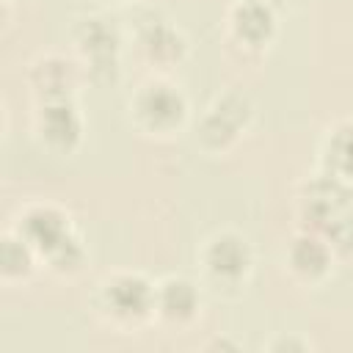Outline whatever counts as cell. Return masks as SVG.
<instances>
[{
  "mask_svg": "<svg viewBox=\"0 0 353 353\" xmlns=\"http://www.w3.org/2000/svg\"><path fill=\"white\" fill-rule=\"evenodd\" d=\"M204 309V284L182 276L168 273L154 284V323L168 331H188L201 320Z\"/></svg>",
  "mask_w": 353,
  "mask_h": 353,
  "instance_id": "cell-10",
  "label": "cell"
},
{
  "mask_svg": "<svg viewBox=\"0 0 353 353\" xmlns=\"http://www.w3.org/2000/svg\"><path fill=\"white\" fill-rule=\"evenodd\" d=\"M254 116H256V105L245 91L229 88L218 94L193 124L196 146L210 157L229 154L251 130Z\"/></svg>",
  "mask_w": 353,
  "mask_h": 353,
  "instance_id": "cell-7",
  "label": "cell"
},
{
  "mask_svg": "<svg viewBox=\"0 0 353 353\" xmlns=\"http://www.w3.org/2000/svg\"><path fill=\"white\" fill-rule=\"evenodd\" d=\"M204 350H240V345L232 339H223V336H212L204 342Z\"/></svg>",
  "mask_w": 353,
  "mask_h": 353,
  "instance_id": "cell-17",
  "label": "cell"
},
{
  "mask_svg": "<svg viewBox=\"0 0 353 353\" xmlns=\"http://www.w3.org/2000/svg\"><path fill=\"white\" fill-rule=\"evenodd\" d=\"M127 116L141 135L168 141L190 127V99L168 74H152L130 94Z\"/></svg>",
  "mask_w": 353,
  "mask_h": 353,
  "instance_id": "cell-3",
  "label": "cell"
},
{
  "mask_svg": "<svg viewBox=\"0 0 353 353\" xmlns=\"http://www.w3.org/2000/svg\"><path fill=\"white\" fill-rule=\"evenodd\" d=\"M36 143L58 157L74 154L85 141V116L77 99H47L33 108Z\"/></svg>",
  "mask_w": 353,
  "mask_h": 353,
  "instance_id": "cell-9",
  "label": "cell"
},
{
  "mask_svg": "<svg viewBox=\"0 0 353 353\" xmlns=\"http://www.w3.org/2000/svg\"><path fill=\"white\" fill-rule=\"evenodd\" d=\"M88 83L85 66L77 55L44 52L28 66V85L36 102L47 99H77L80 88Z\"/></svg>",
  "mask_w": 353,
  "mask_h": 353,
  "instance_id": "cell-11",
  "label": "cell"
},
{
  "mask_svg": "<svg viewBox=\"0 0 353 353\" xmlns=\"http://www.w3.org/2000/svg\"><path fill=\"white\" fill-rule=\"evenodd\" d=\"M295 210L301 229L323 234L339 259L353 256V182L314 171L298 185Z\"/></svg>",
  "mask_w": 353,
  "mask_h": 353,
  "instance_id": "cell-2",
  "label": "cell"
},
{
  "mask_svg": "<svg viewBox=\"0 0 353 353\" xmlns=\"http://www.w3.org/2000/svg\"><path fill=\"white\" fill-rule=\"evenodd\" d=\"M199 281L204 290L221 295V298H240L254 276V248L251 240L237 229H221L212 232L199 254Z\"/></svg>",
  "mask_w": 353,
  "mask_h": 353,
  "instance_id": "cell-4",
  "label": "cell"
},
{
  "mask_svg": "<svg viewBox=\"0 0 353 353\" xmlns=\"http://www.w3.org/2000/svg\"><path fill=\"white\" fill-rule=\"evenodd\" d=\"M336 262L339 256L334 254L331 243L312 229L295 232L284 248V270L290 273L295 284L309 287V290L323 287L331 279Z\"/></svg>",
  "mask_w": 353,
  "mask_h": 353,
  "instance_id": "cell-13",
  "label": "cell"
},
{
  "mask_svg": "<svg viewBox=\"0 0 353 353\" xmlns=\"http://www.w3.org/2000/svg\"><path fill=\"white\" fill-rule=\"evenodd\" d=\"M14 232L22 234V240L39 254L41 265L61 276L74 279L88 265V251L83 245V237L74 229V221L69 210H63L55 201H30L25 204L11 223Z\"/></svg>",
  "mask_w": 353,
  "mask_h": 353,
  "instance_id": "cell-1",
  "label": "cell"
},
{
  "mask_svg": "<svg viewBox=\"0 0 353 353\" xmlns=\"http://www.w3.org/2000/svg\"><path fill=\"white\" fill-rule=\"evenodd\" d=\"M154 284L138 270H113L94 290V312L108 325L135 334L154 323Z\"/></svg>",
  "mask_w": 353,
  "mask_h": 353,
  "instance_id": "cell-5",
  "label": "cell"
},
{
  "mask_svg": "<svg viewBox=\"0 0 353 353\" xmlns=\"http://www.w3.org/2000/svg\"><path fill=\"white\" fill-rule=\"evenodd\" d=\"M124 30L110 25L105 17L88 14L72 25V50L85 66L88 83L113 85L121 77V52H124Z\"/></svg>",
  "mask_w": 353,
  "mask_h": 353,
  "instance_id": "cell-8",
  "label": "cell"
},
{
  "mask_svg": "<svg viewBox=\"0 0 353 353\" xmlns=\"http://www.w3.org/2000/svg\"><path fill=\"white\" fill-rule=\"evenodd\" d=\"M41 265L39 254L22 240L19 232H14L11 226L3 232L0 237V281L3 284H25L33 279L36 268Z\"/></svg>",
  "mask_w": 353,
  "mask_h": 353,
  "instance_id": "cell-15",
  "label": "cell"
},
{
  "mask_svg": "<svg viewBox=\"0 0 353 353\" xmlns=\"http://www.w3.org/2000/svg\"><path fill=\"white\" fill-rule=\"evenodd\" d=\"M317 171L353 182V119L334 121L317 146Z\"/></svg>",
  "mask_w": 353,
  "mask_h": 353,
  "instance_id": "cell-14",
  "label": "cell"
},
{
  "mask_svg": "<svg viewBox=\"0 0 353 353\" xmlns=\"http://www.w3.org/2000/svg\"><path fill=\"white\" fill-rule=\"evenodd\" d=\"M124 39L132 47L135 58L149 66L154 74H168L188 58V36L182 28L160 8L138 6L124 28Z\"/></svg>",
  "mask_w": 353,
  "mask_h": 353,
  "instance_id": "cell-6",
  "label": "cell"
},
{
  "mask_svg": "<svg viewBox=\"0 0 353 353\" xmlns=\"http://www.w3.org/2000/svg\"><path fill=\"white\" fill-rule=\"evenodd\" d=\"M265 347L270 353H306V350H312V342L306 336L290 331V334H276Z\"/></svg>",
  "mask_w": 353,
  "mask_h": 353,
  "instance_id": "cell-16",
  "label": "cell"
},
{
  "mask_svg": "<svg viewBox=\"0 0 353 353\" xmlns=\"http://www.w3.org/2000/svg\"><path fill=\"white\" fill-rule=\"evenodd\" d=\"M226 36L243 52L262 55L279 36V14L268 0H232L226 11Z\"/></svg>",
  "mask_w": 353,
  "mask_h": 353,
  "instance_id": "cell-12",
  "label": "cell"
}]
</instances>
